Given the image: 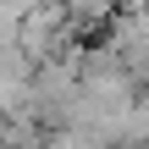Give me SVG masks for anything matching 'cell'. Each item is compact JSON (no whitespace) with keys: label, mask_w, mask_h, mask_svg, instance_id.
<instances>
[{"label":"cell","mask_w":149,"mask_h":149,"mask_svg":"<svg viewBox=\"0 0 149 149\" xmlns=\"http://www.w3.org/2000/svg\"><path fill=\"white\" fill-rule=\"evenodd\" d=\"M72 22H77V33H88V28H105L111 17H116V0H55Z\"/></svg>","instance_id":"cell-1"}]
</instances>
